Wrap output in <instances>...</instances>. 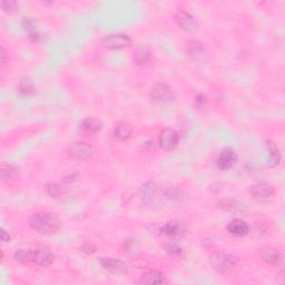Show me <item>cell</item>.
<instances>
[{
  "instance_id": "obj_1",
  "label": "cell",
  "mask_w": 285,
  "mask_h": 285,
  "mask_svg": "<svg viewBox=\"0 0 285 285\" xmlns=\"http://www.w3.org/2000/svg\"><path fill=\"white\" fill-rule=\"evenodd\" d=\"M28 224L32 230L45 235L56 234L59 230V221L55 215L48 212H36L28 220Z\"/></svg>"
},
{
  "instance_id": "obj_2",
  "label": "cell",
  "mask_w": 285,
  "mask_h": 285,
  "mask_svg": "<svg viewBox=\"0 0 285 285\" xmlns=\"http://www.w3.org/2000/svg\"><path fill=\"white\" fill-rule=\"evenodd\" d=\"M210 264L216 272L221 274H229L239 269L240 262L233 255L217 252L210 257Z\"/></svg>"
},
{
  "instance_id": "obj_3",
  "label": "cell",
  "mask_w": 285,
  "mask_h": 285,
  "mask_svg": "<svg viewBox=\"0 0 285 285\" xmlns=\"http://www.w3.org/2000/svg\"><path fill=\"white\" fill-rule=\"evenodd\" d=\"M101 46L110 50L124 49L132 46V38L126 33H109L103 37Z\"/></svg>"
},
{
  "instance_id": "obj_4",
  "label": "cell",
  "mask_w": 285,
  "mask_h": 285,
  "mask_svg": "<svg viewBox=\"0 0 285 285\" xmlns=\"http://www.w3.org/2000/svg\"><path fill=\"white\" fill-rule=\"evenodd\" d=\"M180 137L177 132L172 127H165L162 129L158 136V145L164 152H172L177 146Z\"/></svg>"
},
{
  "instance_id": "obj_5",
  "label": "cell",
  "mask_w": 285,
  "mask_h": 285,
  "mask_svg": "<svg viewBox=\"0 0 285 285\" xmlns=\"http://www.w3.org/2000/svg\"><path fill=\"white\" fill-rule=\"evenodd\" d=\"M55 260V255L49 248L39 246V248L31 250V263H35L39 267H49Z\"/></svg>"
},
{
  "instance_id": "obj_6",
  "label": "cell",
  "mask_w": 285,
  "mask_h": 285,
  "mask_svg": "<svg viewBox=\"0 0 285 285\" xmlns=\"http://www.w3.org/2000/svg\"><path fill=\"white\" fill-rule=\"evenodd\" d=\"M238 162V154L233 148L226 147L222 149L219 157L216 159V166L220 171H229Z\"/></svg>"
},
{
  "instance_id": "obj_7",
  "label": "cell",
  "mask_w": 285,
  "mask_h": 285,
  "mask_svg": "<svg viewBox=\"0 0 285 285\" xmlns=\"http://www.w3.org/2000/svg\"><path fill=\"white\" fill-rule=\"evenodd\" d=\"M151 98L159 104H168L175 98V94L172 89V87L165 84H157L152 89Z\"/></svg>"
},
{
  "instance_id": "obj_8",
  "label": "cell",
  "mask_w": 285,
  "mask_h": 285,
  "mask_svg": "<svg viewBox=\"0 0 285 285\" xmlns=\"http://www.w3.org/2000/svg\"><path fill=\"white\" fill-rule=\"evenodd\" d=\"M275 191L272 185L268 183H258L251 187V195L258 202H269L273 199Z\"/></svg>"
},
{
  "instance_id": "obj_9",
  "label": "cell",
  "mask_w": 285,
  "mask_h": 285,
  "mask_svg": "<svg viewBox=\"0 0 285 285\" xmlns=\"http://www.w3.org/2000/svg\"><path fill=\"white\" fill-rule=\"evenodd\" d=\"M99 264L105 271L115 275H124L127 273V265L123 261L113 258H100Z\"/></svg>"
},
{
  "instance_id": "obj_10",
  "label": "cell",
  "mask_w": 285,
  "mask_h": 285,
  "mask_svg": "<svg viewBox=\"0 0 285 285\" xmlns=\"http://www.w3.org/2000/svg\"><path fill=\"white\" fill-rule=\"evenodd\" d=\"M70 155L79 161H88L94 153L93 146L86 142H75L70 146Z\"/></svg>"
},
{
  "instance_id": "obj_11",
  "label": "cell",
  "mask_w": 285,
  "mask_h": 285,
  "mask_svg": "<svg viewBox=\"0 0 285 285\" xmlns=\"http://www.w3.org/2000/svg\"><path fill=\"white\" fill-rule=\"evenodd\" d=\"M175 20L181 29L186 32H194L197 29V23L194 17L186 10H178L175 14Z\"/></svg>"
},
{
  "instance_id": "obj_12",
  "label": "cell",
  "mask_w": 285,
  "mask_h": 285,
  "mask_svg": "<svg viewBox=\"0 0 285 285\" xmlns=\"http://www.w3.org/2000/svg\"><path fill=\"white\" fill-rule=\"evenodd\" d=\"M21 27L29 37V39L33 42H39L42 39V33L38 28L37 21L32 17H23L21 21Z\"/></svg>"
},
{
  "instance_id": "obj_13",
  "label": "cell",
  "mask_w": 285,
  "mask_h": 285,
  "mask_svg": "<svg viewBox=\"0 0 285 285\" xmlns=\"http://www.w3.org/2000/svg\"><path fill=\"white\" fill-rule=\"evenodd\" d=\"M159 232H161V233L164 235L170 236V238L180 239L182 238L183 234L185 233V228L182 222L177 221V220H172L170 222H167V223L164 226H162Z\"/></svg>"
},
{
  "instance_id": "obj_14",
  "label": "cell",
  "mask_w": 285,
  "mask_h": 285,
  "mask_svg": "<svg viewBox=\"0 0 285 285\" xmlns=\"http://www.w3.org/2000/svg\"><path fill=\"white\" fill-rule=\"evenodd\" d=\"M101 128H103V122H101L100 119L94 117H87L81 120L79 124V129L81 132L88 135L96 134L99 132Z\"/></svg>"
},
{
  "instance_id": "obj_15",
  "label": "cell",
  "mask_w": 285,
  "mask_h": 285,
  "mask_svg": "<svg viewBox=\"0 0 285 285\" xmlns=\"http://www.w3.org/2000/svg\"><path fill=\"white\" fill-rule=\"evenodd\" d=\"M267 149H268L267 166L270 168H275L277 166H279L280 162H281V153H280L278 145L272 141H268Z\"/></svg>"
},
{
  "instance_id": "obj_16",
  "label": "cell",
  "mask_w": 285,
  "mask_h": 285,
  "mask_svg": "<svg viewBox=\"0 0 285 285\" xmlns=\"http://www.w3.org/2000/svg\"><path fill=\"white\" fill-rule=\"evenodd\" d=\"M166 279L165 275L162 272L156 271V270H149V271L145 272L141 280H139V283L146 284V285H158L165 283Z\"/></svg>"
},
{
  "instance_id": "obj_17",
  "label": "cell",
  "mask_w": 285,
  "mask_h": 285,
  "mask_svg": "<svg viewBox=\"0 0 285 285\" xmlns=\"http://www.w3.org/2000/svg\"><path fill=\"white\" fill-rule=\"evenodd\" d=\"M226 230H228L229 233L235 236H245L249 234L250 228L248 223L243 220L235 219L233 221H231L230 223L226 226Z\"/></svg>"
},
{
  "instance_id": "obj_18",
  "label": "cell",
  "mask_w": 285,
  "mask_h": 285,
  "mask_svg": "<svg viewBox=\"0 0 285 285\" xmlns=\"http://www.w3.org/2000/svg\"><path fill=\"white\" fill-rule=\"evenodd\" d=\"M261 259H262L264 263L275 267V265H279L281 263L282 254L280 253L277 249L268 248L264 249L262 252H261Z\"/></svg>"
},
{
  "instance_id": "obj_19",
  "label": "cell",
  "mask_w": 285,
  "mask_h": 285,
  "mask_svg": "<svg viewBox=\"0 0 285 285\" xmlns=\"http://www.w3.org/2000/svg\"><path fill=\"white\" fill-rule=\"evenodd\" d=\"M157 185L153 182H146L145 184L142 185V187L139 188V197L143 202H152L155 200V197L157 195Z\"/></svg>"
},
{
  "instance_id": "obj_20",
  "label": "cell",
  "mask_w": 285,
  "mask_h": 285,
  "mask_svg": "<svg viewBox=\"0 0 285 285\" xmlns=\"http://www.w3.org/2000/svg\"><path fill=\"white\" fill-rule=\"evenodd\" d=\"M186 52L192 59L199 60L205 52V48L199 40H191L186 43Z\"/></svg>"
},
{
  "instance_id": "obj_21",
  "label": "cell",
  "mask_w": 285,
  "mask_h": 285,
  "mask_svg": "<svg viewBox=\"0 0 285 285\" xmlns=\"http://www.w3.org/2000/svg\"><path fill=\"white\" fill-rule=\"evenodd\" d=\"M0 173H1V181L2 182H11L16 181L19 177V172L14 166L10 164L2 163L0 166Z\"/></svg>"
},
{
  "instance_id": "obj_22",
  "label": "cell",
  "mask_w": 285,
  "mask_h": 285,
  "mask_svg": "<svg viewBox=\"0 0 285 285\" xmlns=\"http://www.w3.org/2000/svg\"><path fill=\"white\" fill-rule=\"evenodd\" d=\"M133 133L132 127L129 126L128 124H118L117 126L114 128V137L117 139V141H127V139L130 138Z\"/></svg>"
},
{
  "instance_id": "obj_23",
  "label": "cell",
  "mask_w": 285,
  "mask_h": 285,
  "mask_svg": "<svg viewBox=\"0 0 285 285\" xmlns=\"http://www.w3.org/2000/svg\"><path fill=\"white\" fill-rule=\"evenodd\" d=\"M134 60L139 66H146L151 61V51L146 47H139L134 54Z\"/></svg>"
},
{
  "instance_id": "obj_24",
  "label": "cell",
  "mask_w": 285,
  "mask_h": 285,
  "mask_svg": "<svg viewBox=\"0 0 285 285\" xmlns=\"http://www.w3.org/2000/svg\"><path fill=\"white\" fill-rule=\"evenodd\" d=\"M17 90L21 96H31L35 94L36 88L30 79L23 78L19 81V84L17 86Z\"/></svg>"
},
{
  "instance_id": "obj_25",
  "label": "cell",
  "mask_w": 285,
  "mask_h": 285,
  "mask_svg": "<svg viewBox=\"0 0 285 285\" xmlns=\"http://www.w3.org/2000/svg\"><path fill=\"white\" fill-rule=\"evenodd\" d=\"M45 190L47 195L51 199H60L65 194V187L58 184V183H49V184L46 185Z\"/></svg>"
},
{
  "instance_id": "obj_26",
  "label": "cell",
  "mask_w": 285,
  "mask_h": 285,
  "mask_svg": "<svg viewBox=\"0 0 285 285\" xmlns=\"http://www.w3.org/2000/svg\"><path fill=\"white\" fill-rule=\"evenodd\" d=\"M219 207L221 210L229 213H238L241 211V204L234 200H223L219 202Z\"/></svg>"
},
{
  "instance_id": "obj_27",
  "label": "cell",
  "mask_w": 285,
  "mask_h": 285,
  "mask_svg": "<svg viewBox=\"0 0 285 285\" xmlns=\"http://www.w3.org/2000/svg\"><path fill=\"white\" fill-rule=\"evenodd\" d=\"M13 258L21 264L31 263V250H19L14 253Z\"/></svg>"
},
{
  "instance_id": "obj_28",
  "label": "cell",
  "mask_w": 285,
  "mask_h": 285,
  "mask_svg": "<svg viewBox=\"0 0 285 285\" xmlns=\"http://www.w3.org/2000/svg\"><path fill=\"white\" fill-rule=\"evenodd\" d=\"M2 11L6 13H14L19 10V3L17 1H12V0H7V1H2L0 3Z\"/></svg>"
},
{
  "instance_id": "obj_29",
  "label": "cell",
  "mask_w": 285,
  "mask_h": 285,
  "mask_svg": "<svg viewBox=\"0 0 285 285\" xmlns=\"http://www.w3.org/2000/svg\"><path fill=\"white\" fill-rule=\"evenodd\" d=\"M164 250H165V252L170 255H173V257H180L182 254V248L181 246H178L176 243H166L164 245Z\"/></svg>"
},
{
  "instance_id": "obj_30",
  "label": "cell",
  "mask_w": 285,
  "mask_h": 285,
  "mask_svg": "<svg viewBox=\"0 0 285 285\" xmlns=\"http://www.w3.org/2000/svg\"><path fill=\"white\" fill-rule=\"evenodd\" d=\"M195 105L199 108H204L207 106V97L205 95L203 94H199L197 96H195Z\"/></svg>"
},
{
  "instance_id": "obj_31",
  "label": "cell",
  "mask_w": 285,
  "mask_h": 285,
  "mask_svg": "<svg viewBox=\"0 0 285 285\" xmlns=\"http://www.w3.org/2000/svg\"><path fill=\"white\" fill-rule=\"evenodd\" d=\"M80 251L84 252L85 254L91 255L96 252V246L91 243H85L80 246Z\"/></svg>"
},
{
  "instance_id": "obj_32",
  "label": "cell",
  "mask_w": 285,
  "mask_h": 285,
  "mask_svg": "<svg viewBox=\"0 0 285 285\" xmlns=\"http://www.w3.org/2000/svg\"><path fill=\"white\" fill-rule=\"evenodd\" d=\"M8 60H9V57L7 55L6 49H4L3 47H1V51H0V67L3 68L4 65L8 62Z\"/></svg>"
},
{
  "instance_id": "obj_33",
  "label": "cell",
  "mask_w": 285,
  "mask_h": 285,
  "mask_svg": "<svg viewBox=\"0 0 285 285\" xmlns=\"http://www.w3.org/2000/svg\"><path fill=\"white\" fill-rule=\"evenodd\" d=\"M1 240L3 241V242H10V235L7 233L4 229L1 230Z\"/></svg>"
}]
</instances>
